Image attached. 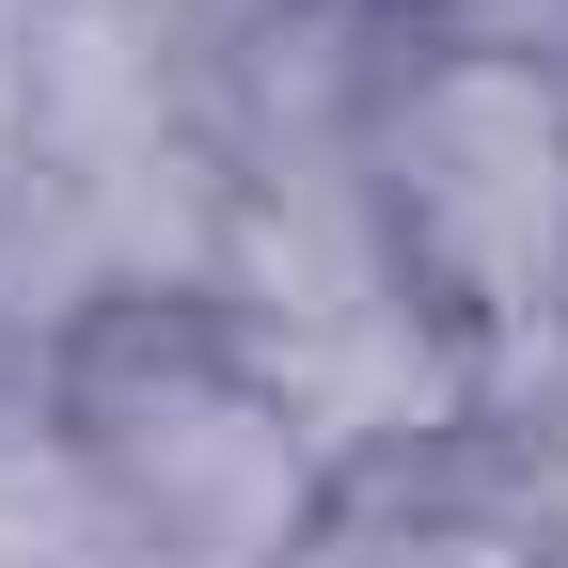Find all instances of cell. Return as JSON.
<instances>
[{
    "instance_id": "obj_1",
    "label": "cell",
    "mask_w": 568,
    "mask_h": 568,
    "mask_svg": "<svg viewBox=\"0 0 568 568\" xmlns=\"http://www.w3.org/2000/svg\"><path fill=\"white\" fill-rule=\"evenodd\" d=\"M410 205H426V237H443L474 284H521L537 237H552V111L521 80H443L410 126Z\"/></svg>"
},
{
    "instance_id": "obj_2",
    "label": "cell",
    "mask_w": 568,
    "mask_h": 568,
    "mask_svg": "<svg viewBox=\"0 0 568 568\" xmlns=\"http://www.w3.org/2000/svg\"><path fill=\"white\" fill-rule=\"evenodd\" d=\"M347 568H506V552H474V537H379V552H347Z\"/></svg>"
}]
</instances>
